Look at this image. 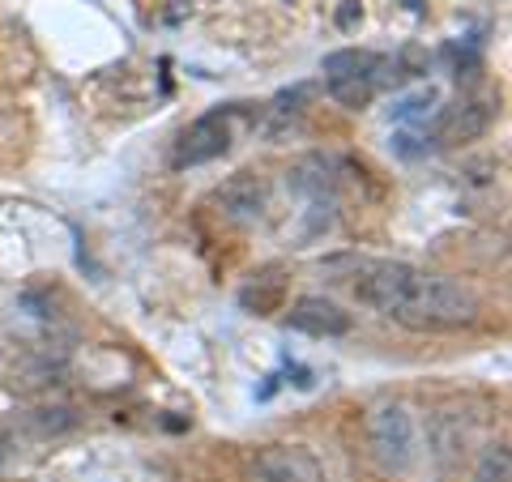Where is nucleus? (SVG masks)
<instances>
[{
	"label": "nucleus",
	"instance_id": "nucleus-4",
	"mask_svg": "<svg viewBox=\"0 0 512 482\" xmlns=\"http://www.w3.org/2000/svg\"><path fill=\"white\" fill-rule=\"evenodd\" d=\"M235 107H218V111H205V116L192 120L180 141H175V154L171 163L175 167H201V163H214L235 146Z\"/></svg>",
	"mask_w": 512,
	"mask_h": 482
},
{
	"label": "nucleus",
	"instance_id": "nucleus-1",
	"mask_svg": "<svg viewBox=\"0 0 512 482\" xmlns=\"http://www.w3.org/2000/svg\"><path fill=\"white\" fill-rule=\"evenodd\" d=\"M350 286H355L359 303L414 333L470 329L483 316V303H478L470 286L410 261H363Z\"/></svg>",
	"mask_w": 512,
	"mask_h": 482
},
{
	"label": "nucleus",
	"instance_id": "nucleus-8",
	"mask_svg": "<svg viewBox=\"0 0 512 482\" xmlns=\"http://www.w3.org/2000/svg\"><path fill=\"white\" fill-rule=\"evenodd\" d=\"M286 325L308 333V337H342V333H350V312L338 308V303L325 299V295H303L291 303Z\"/></svg>",
	"mask_w": 512,
	"mask_h": 482
},
{
	"label": "nucleus",
	"instance_id": "nucleus-9",
	"mask_svg": "<svg viewBox=\"0 0 512 482\" xmlns=\"http://www.w3.org/2000/svg\"><path fill=\"white\" fill-rule=\"evenodd\" d=\"M474 482H512V457L508 444H491L474 470Z\"/></svg>",
	"mask_w": 512,
	"mask_h": 482
},
{
	"label": "nucleus",
	"instance_id": "nucleus-10",
	"mask_svg": "<svg viewBox=\"0 0 512 482\" xmlns=\"http://www.w3.org/2000/svg\"><path fill=\"white\" fill-rule=\"evenodd\" d=\"M436 99H440V94L427 86V90H419V94H410V99L397 103V107H393V116H397V120H419V116H423V107H431Z\"/></svg>",
	"mask_w": 512,
	"mask_h": 482
},
{
	"label": "nucleus",
	"instance_id": "nucleus-7",
	"mask_svg": "<svg viewBox=\"0 0 512 482\" xmlns=\"http://www.w3.org/2000/svg\"><path fill=\"white\" fill-rule=\"evenodd\" d=\"M210 205L218 210V218L235 222V227H248V222H256V218L265 214V184L256 180V175L239 171L235 180H227V184L214 192Z\"/></svg>",
	"mask_w": 512,
	"mask_h": 482
},
{
	"label": "nucleus",
	"instance_id": "nucleus-3",
	"mask_svg": "<svg viewBox=\"0 0 512 482\" xmlns=\"http://www.w3.org/2000/svg\"><path fill=\"white\" fill-rule=\"evenodd\" d=\"M367 448L380 470L402 474L410 470L414 457V419L402 401H380V406L367 410Z\"/></svg>",
	"mask_w": 512,
	"mask_h": 482
},
{
	"label": "nucleus",
	"instance_id": "nucleus-2",
	"mask_svg": "<svg viewBox=\"0 0 512 482\" xmlns=\"http://www.w3.org/2000/svg\"><path fill=\"white\" fill-rule=\"evenodd\" d=\"M393 60L380 52H363V47H342V52H329L320 60V73H325V90L333 103H342L350 111L367 107L380 94V86H389L393 77Z\"/></svg>",
	"mask_w": 512,
	"mask_h": 482
},
{
	"label": "nucleus",
	"instance_id": "nucleus-6",
	"mask_svg": "<svg viewBox=\"0 0 512 482\" xmlns=\"http://www.w3.org/2000/svg\"><path fill=\"white\" fill-rule=\"evenodd\" d=\"M495 120V107L483 99H466V103H453L444 107L436 124H431V146H466V141L483 137Z\"/></svg>",
	"mask_w": 512,
	"mask_h": 482
},
{
	"label": "nucleus",
	"instance_id": "nucleus-5",
	"mask_svg": "<svg viewBox=\"0 0 512 482\" xmlns=\"http://www.w3.org/2000/svg\"><path fill=\"white\" fill-rule=\"evenodd\" d=\"M248 482H325L320 461L299 444H269L252 457Z\"/></svg>",
	"mask_w": 512,
	"mask_h": 482
}]
</instances>
